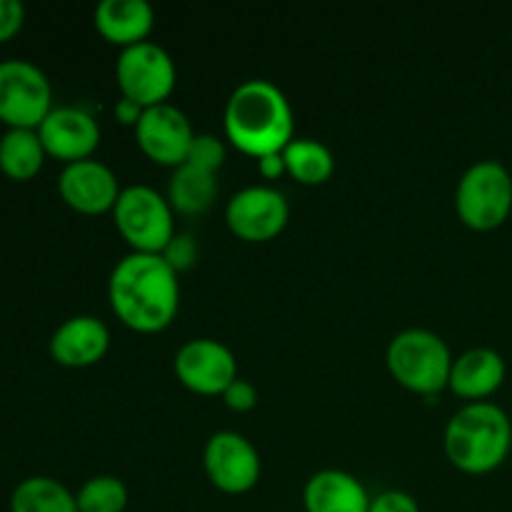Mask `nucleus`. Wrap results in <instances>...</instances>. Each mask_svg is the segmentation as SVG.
Instances as JSON below:
<instances>
[{
    "instance_id": "nucleus-1",
    "label": "nucleus",
    "mask_w": 512,
    "mask_h": 512,
    "mask_svg": "<svg viewBox=\"0 0 512 512\" xmlns=\"http://www.w3.org/2000/svg\"><path fill=\"white\" fill-rule=\"evenodd\" d=\"M110 305L125 325L143 333L170 325L180 305L178 270L163 253L123 255L108 280Z\"/></svg>"
},
{
    "instance_id": "nucleus-2",
    "label": "nucleus",
    "mask_w": 512,
    "mask_h": 512,
    "mask_svg": "<svg viewBox=\"0 0 512 512\" xmlns=\"http://www.w3.org/2000/svg\"><path fill=\"white\" fill-rule=\"evenodd\" d=\"M225 133L245 153H283L295 138V113L288 95L265 78H248L235 85L225 103Z\"/></svg>"
},
{
    "instance_id": "nucleus-3",
    "label": "nucleus",
    "mask_w": 512,
    "mask_h": 512,
    "mask_svg": "<svg viewBox=\"0 0 512 512\" xmlns=\"http://www.w3.org/2000/svg\"><path fill=\"white\" fill-rule=\"evenodd\" d=\"M510 448V415L488 400L463 405L445 425V453L465 473H490L505 463Z\"/></svg>"
},
{
    "instance_id": "nucleus-4",
    "label": "nucleus",
    "mask_w": 512,
    "mask_h": 512,
    "mask_svg": "<svg viewBox=\"0 0 512 512\" xmlns=\"http://www.w3.org/2000/svg\"><path fill=\"white\" fill-rule=\"evenodd\" d=\"M450 345L428 328H405L390 340L388 368L393 378L415 393H438L453 370Z\"/></svg>"
},
{
    "instance_id": "nucleus-5",
    "label": "nucleus",
    "mask_w": 512,
    "mask_h": 512,
    "mask_svg": "<svg viewBox=\"0 0 512 512\" xmlns=\"http://www.w3.org/2000/svg\"><path fill=\"white\" fill-rule=\"evenodd\" d=\"M455 210L475 230H493L512 210V175L500 160L485 158L470 165L455 188Z\"/></svg>"
},
{
    "instance_id": "nucleus-6",
    "label": "nucleus",
    "mask_w": 512,
    "mask_h": 512,
    "mask_svg": "<svg viewBox=\"0 0 512 512\" xmlns=\"http://www.w3.org/2000/svg\"><path fill=\"white\" fill-rule=\"evenodd\" d=\"M120 235L140 253H163L175 235L173 205L145 183L125 185L113 205Z\"/></svg>"
},
{
    "instance_id": "nucleus-7",
    "label": "nucleus",
    "mask_w": 512,
    "mask_h": 512,
    "mask_svg": "<svg viewBox=\"0 0 512 512\" xmlns=\"http://www.w3.org/2000/svg\"><path fill=\"white\" fill-rule=\"evenodd\" d=\"M53 110V88L43 70L30 60L0 63V120L8 128L38 130Z\"/></svg>"
},
{
    "instance_id": "nucleus-8",
    "label": "nucleus",
    "mask_w": 512,
    "mask_h": 512,
    "mask_svg": "<svg viewBox=\"0 0 512 512\" xmlns=\"http://www.w3.org/2000/svg\"><path fill=\"white\" fill-rule=\"evenodd\" d=\"M115 78H118L123 98L135 100L140 108L165 103L175 88V63L163 45L153 40L125 45L115 63Z\"/></svg>"
},
{
    "instance_id": "nucleus-9",
    "label": "nucleus",
    "mask_w": 512,
    "mask_h": 512,
    "mask_svg": "<svg viewBox=\"0 0 512 512\" xmlns=\"http://www.w3.org/2000/svg\"><path fill=\"white\" fill-rule=\"evenodd\" d=\"M290 203L283 190L268 183H253L233 193L225 205L230 230L245 240H270L285 228Z\"/></svg>"
},
{
    "instance_id": "nucleus-10",
    "label": "nucleus",
    "mask_w": 512,
    "mask_h": 512,
    "mask_svg": "<svg viewBox=\"0 0 512 512\" xmlns=\"http://www.w3.org/2000/svg\"><path fill=\"white\" fill-rule=\"evenodd\" d=\"M205 473L215 488L225 493H245L260 478V453L245 435L235 430H218L203 450Z\"/></svg>"
},
{
    "instance_id": "nucleus-11",
    "label": "nucleus",
    "mask_w": 512,
    "mask_h": 512,
    "mask_svg": "<svg viewBox=\"0 0 512 512\" xmlns=\"http://www.w3.org/2000/svg\"><path fill=\"white\" fill-rule=\"evenodd\" d=\"M135 138H138V145L145 150V155L153 158L155 163L178 168L188 158L195 130L188 115L178 105L165 100V103L143 108L138 123H135Z\"/></svg>"
},
{
    "instance_id": "nucleus-12",
    "label": "nucleus",
    "mask_w": 512,
    "mask_h": 512,
    "mask_svg": "<svg viewBox=\"0 0 512 512\" xmlns=\"http://www.w3.org/2000/svg\"><path fill=\"white\" fill-rule=\"evenodd\" d=\"M175 373L195 393L218 395L238 378V358L220 340L193 338L175 353Z\"/></svg>"
},
{
    "instance_id": "nucleus-13",
    "label": "nucleus",
    "mask_w": 512,
    "mask_h": 512,
    "mask_svg": "<svg viewBox=\"0 0 512 512\" xmlns=\"http://www.w3.org/2000/svg\"><path fill=\"white\" fill-rule=\"evenodd\" d=\"M45 153L60 160H83L93 155L100 143V125L93 115L78 105H60L53 108L38 128Z\"/></svg>"
},
{
    "instance_id": "nucleus-14",
    "label": "nucleus",
    "mask_w": 512,
    "mask_h": 512,
    "mask_svg": "<svg viewBox=\"0 0 512 512\" xmlns=\"http://www.w3.org/2000/svg\"><path fill=\"white\" fill-rule=\"evenodd\" d=\"M58 190L70 208L80 213H103L113 208L123 188L110 165L103 160L83 158L65 165L58 178Z\"/></svg>"
},
{
    "instance_id": "nucleus-15",
    "label": "nucleus",
    "mask_w": 512,
    "mask_h": 512,
    "mask_svg": "<svg viewBox=\"0 0 512 512\" xmlns=\"http://www.w3.org/2000/svg\"><path fill=\"white\" fill-rule=\"evenodd\" d=\"M110 345V330L95 315H73L55 328L50 338V355L68 368H85L98 363Z\"/></svg>"
},
{
    "instance_id": "nucleus-16",
    "label": "nucleus",
    "mask_w": 512,
    "mask_h": 512,
    "mask_svg": "<svg viewBox=\"0 0 512 512\" xmlns=\"http://www.w3.org/2000/svg\"><path fill=\"white\" fill-rule=\"evenodd\" d=\"M303 503L308 512H368L370 495L348 470L323 468L305 483Z\"/></svg>"
},
{
    "instance_id": "nucleus-17",
    "label": "nucleus",
    "mask_w": 512,
    "mask_h": 512,
    "mask_svg": "<svg viewBox=\"0 0 512 512\" xmlns=\"http://www.w3.org/2000/svg\"><path fill=\"white\" fill-rule=\"evenodd\" d=\"M505 373H508V368H505L503 355L498 350L478 345V348L465 350L463 355L453 360L448 385L460 398H468L470 403H475V400H485L488 395H493L503 385Z\"/></svg>"
},
{
    "instance_id": "nucleus-18",
    "label": "nucleus",
    "mask_w": 512,
    "mask_h": 512,
    "mask_svg": "<svg viewBox=\"0 0 512 512\" xmlns=\"http://www.w3.org/2000/svg\"><path fill=\"white\" fill-rule=\"evenodd\" d=\"M155 23V10L148 0H100L95 5V28L118 45L145 40Z\"/></svg>"
},
{
    "instance_id": "nucleus-19",
    "label": "nucleus",
    "mask_w": 512,
    "mask_h": 512,
    "mask_svg": "<svg viewBox=\"0 0 512 512\" xmlns=\"http://www.w3.org/2000/svg\"><path fill=\"white\" fill-rule=\"evenodd\" d=\"M45 160V145L38 130L8 128L0 138V170L13 180H30Z\"/></svg>"
},
{
    "instance_id": "nucleus-20",
    "label": "nucleus",
    "mask_w": 512,
    "mask_h": 512,
    "mask_svg": "<svg viewBox=\"0 0 512 512\" xmlns=\"http://www.w3.org/2000/svg\"><path fill=\"white\" fill-rule=\"evenodd\" d=\"M218 195V180L210 170L193 163H180L168 185V200L180 213H203Z\"/></svg>"
},
{
    "instance_id": "nucleus-21",
    "label": "nucleus",
    "mask_w": 512,
    "mask_h": 512,
    "mask_svg": "<svg viewBox=\"0 0 512 512\" xmlns=\"http://www.w3.org/2000/svg\"><path fill=\"white\" fill-rule=\"evenodd\" d=\"M10 512H80L78 498L60 480L33 475L10 495Z\"/></svg>"
},
{
    "instance_id": "nucleus-22",
    "label": "nucleus",
    "mask_w": 512,
    "mask_h": 512,
    "mask_svg": "<svg viewBox=\"0 0 512 512\" xmlns=\"http://www.w3.org/2000/svg\"><path fill=\"white\" fill-rule=\"evenodd\" d=\"M283 158L288 173L305 185L325 183L335 170L333 150L318 138H293L283 148Z\"/></svg>"
},
{
    "instance_id": "nucleus-23",
    "label": "nucleus",
    "mask_w": 512,
    "mask_h": 512,
    "mask_svg": "<svg viewBox=\"0 0 512 512\" xmlns=\"http://www.w3.org/2000/svg\"><path fill=\"white\" fill-rule=\"evenodd\" d=\"M80 512H123L128 505V485L118 475H93L78 490Z\"/></svg>"
},
{
    "instance_id": "nucleus-24",
    "label": "nucleus",
    "mask_w": 512,
    "mask_h": 512,
    "mask_svg": "<svg viewBox=\"0 0 512 512\" xmlns=\"http://www.w3.org/2000/svg\"><path fill=\"white\" fill-rule=\"evenodd\" d=\"M223 160H225V145L218 135L195 133L185 163H193V165H198V168L215 173V170L223 165Z\"/></svg>"
},
{
    "instance_id": "nucleus-25",
    "label": "nucleus",
    "mask_w": 512,
    "mask_h": 512,
    "mask_svg": "<svg viewBox=\"0 0 512 512\" xmlns=\"http://www.w3.org/2000/svg\"><path fill=\"white\" fill-rule=\"evenodd\" d=\"M163 258L173 265L175 270H185L195 263L198 258V245H195L193 235L188 233H175L173 240L165 245Z\"/></svg>"
},
{
    "instance_id": "nucleus-26",
    "label": "nucleus",
    "mask_w": 512,
    "mask_h": 512,
    "mask_svg": "<svg viewBox=\"0 0 512 512\" xmlns=\"http://www.w3.org/2000/svg\"><path fill=\"white\" fill-rule=\"evenodd\" d=\"M368 512H420L418 500L405 490H383L370 498Z\"/></svg>"
},
{
    "instance_id": "nucleus-27",
    "label": "nucleus",
    "mask_w": 512,
    "mask_h": 512,
    "mask_svg": "<svg viewBox=\"0 0 512 512\" xmlns=\"http://www.w3.org/2000/svg\"><path fill=\"white\" fill-rule=\"evenodd\" d=\"M223 398L233 410H250L258 403V390H255V385L250 383V380L235 378L233 383L225 388Z\"/></svg>"
},
{
    "instance_id": "nucleus-28",
    "label": "nucleus",
    "mask_w": 512,
    "mask_h": 512,
    "mask_svg": "<svg viewBox=\"0 0 512 512\" xmlns=\"http://www.w3.org/2000/svg\"><path fill=\"white\" fill-rule=\"evenodd\" d=\"M25 20V8L20 0H0V43L10 40Z\"/></svg>"
},
{
    "instance_id": "nucleus-29",
    "label": "nucleus",
    "mask_w": 512,
    "mask_h": 512,
    "mask_svg": "<svg viewBox=\"0 0 512 512\" xmlns=\"http://www.w3.org/2000/svg\"><path fill=\"white\" fill-rule=\"evenodd\" d=\"M258 168L263 173V178H278L285 168V158L283 153H268V155H260L258 158Z\"/></svg>"
},
{
    "instance_id": "nucleus-30",
    "label": "nucleus",
    "mask_w": 512,
    "mask_h": 512,
    "mask_svg": "<svg viewBox=\"0 0 512 512\" xmlns=\"http://www.w3.org/2000/svg\"><path fill=\"white\" fill-rule=\"evenodd\" d=\"M140 113H143V108H140L135 100L130 98H120L118 103H115V115H118V120H123V123H138Z\"/></svg>"
}]
</instances>
